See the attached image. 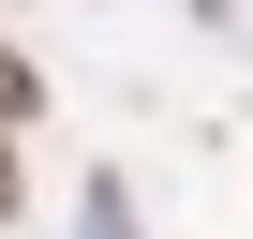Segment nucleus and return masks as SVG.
I'll use <instances>...</instances> for the list:
<instances>
[{
	"label": "nucleus",
	"instance_id": "2",
	"mask_svg": "<svg viewBox=\"0 0 253 239\" xmlns=\"http://www.w3.org/2000/svg\"><path fill=\"white\" fill-rule=\"evenodd\" d=\"M0 209H15V120H0Z\"/></svg>",
	"mask_w": 253,
	"mask_h": 239
},
{
	"label": "nucleus",
	"instance_id": "3",
	"mask_svg": "<svg viewBox=\"0 0 253 239\" xmlns=\"http://www.w3.org/2000/svg\"><path fill=\"white\" fill-rule=\"evenodd\" d=\"M89 224H104V239H119V194H89Z\"/></svg>",
	"mask_w": 253,
	"mask_h": 239
},
{
	"label": "nucleus",
	"instance_id": "1",
	"mask_svg": "<svg viewBox=\"0 0 253 239\" xmlns=\"http://www.w3.org/2000/svg\"><path fill=\"white\" fill-rule=\"evenodd\" d=\"M30 105H45V75H30L15 45H0V120H30Z\"/></svg>",
	"mask_w": 253,
	"mask_h": 239
}]
</instances>
